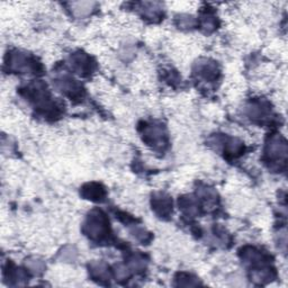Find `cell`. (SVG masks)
<instances>
[{
	"instance_id": "cell-1",
	"label": "cell",
	"mask_w": 288,
	"mask_h": 288,
	"mask_svg": "<svg viewBox=\"0 0 288 288\" xmlns=\"http://www.w3.org/2000/svg\"><path fill=\"white\" fill-rule=\"evenodd\" d=\"M266 153L269 160L274 161L272 163H285L287 155V145L284 139L280 136H274L270 139V142L267 144Z\"/></svg>"
},
{
	"instance_id": "cell-2",
	"label": "cell",
	"mask_w": 288,
	"mask_h": 288,
	"mask_svg": "<svg viewBox=\"0 0 288 288\" xmlns=\"http://www.w3.org/2000/svg\"><path fill=\"white\" fill-rule=\"evenodd\" d=\"M170 201L168 198H163V197H159V199L155 200L154 209L158 211L160 210V214H167L170 212Z\"/></svg>"
}]
</instances>
